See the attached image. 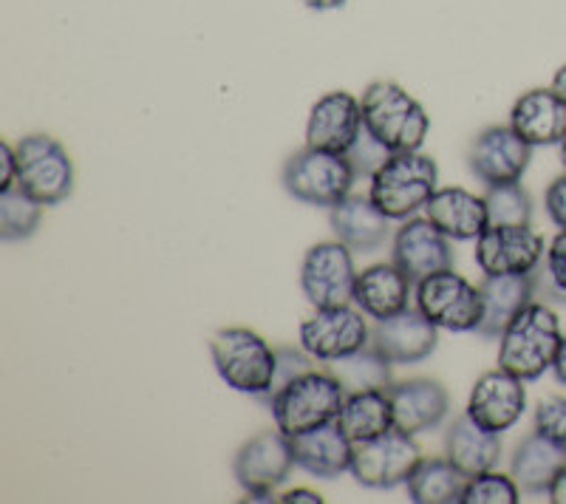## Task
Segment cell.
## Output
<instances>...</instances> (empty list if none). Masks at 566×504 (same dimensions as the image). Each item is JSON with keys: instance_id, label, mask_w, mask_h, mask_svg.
<instances>
[{"instance_id": "obj_1", "label": "cell", "mask_w": 566, "mask_h": 504, "mask_svg": "<svg viewBox=\"0 0 566 504\" xmlns=\"http://www.w3.org/2000/svg\"><path fill=\"white\" fill-rule=\"evenodd\" d=\"M560 340L558 315L547 301H533L504 326L499 337V366L524 382L541 380L553 369Z\"/></svg>"}, {"instance_id": "obj_2", "label": "cell", "mask_w": 566, "mask_h": 504, "mask_svg": "<svg viewBox=\"0 0 566 504\" xmlns=\"http://www.w3.org/2000/svg\"><path fill=\"white\" fill-rule=\"evenodd\" d=\"M363 125L388 154H413L422 150L431 117L428 111L394 80H374L363 91Z\"/></svg>"}, {"instance_id": "obj_3", "label": "cell", "mask_w": 566, "mask_h": 504, "mask_svg": "<svg viewBox=\"0 0 566 504\" xmlns=\"http://www.w3.org/2000/svg\"><path fill=\"white\" fill-rule=\"evenodd\" d=\"M343 400H346V391L332 371L310 369L277 388L266 406H270L277 431L297 437L303 431L335 422L340 417Z\"/></svg>"}, {"instance_id": "obj_4", "label": "cell", "mask_w": 566, "mask_h": 504, "mask_svg": "<svg viewBox=\"0 0 566 504\" xmlns=\"http://www.w3.org/2000/svg\"><path fill=\"white\" fill-rule=\"evenodd\" d=\"M368 196L391 221H406L424 210L428 199L439 190L437 159L413 154H391L371 176Z\"/></svg>"}, {"instance_id": "obj_5", "label": "cell", "mask_w": 566, "mask_h": 504, "mask_svg": "<svg viewBox=\"0 0 566 504\" xmlns=\"http://www.w3.org/2000/svg\"><path fill=\"white\" fill-rule=\"evenodd\" d=\"M210 355L221 380L241 395L266 397L277 371V349L247 326H227L210 337Z\"/></svg>"}, {"instance_id": "obj_6", "label": "cell", "mask_w": 566, "mask_h": 504, "mask_svg": "<svg viewBox=\"0 0 566 504\" xmlns=\"http://www.w3.org/2000/svg\"><path fill=\"white\" fill-rule=\"evenodd\" d=\"M352 162L346 154H332V150L306 148L292 154L283 165L281 181L292 199L312 204V208H335L354 188Z\"/></svg>"}, {"instance_id": "obj_7", "label": "cell", "mask_w": 566, "mask_h": 504, "mask_svg": "<svg viewBox=\"0 0 566 504\" xmlns=\"http://www.w3.org/2000/svg\"><path fill=\"white\" fill-rule=\"evenodd\" d=\"M18 188L27 190L43 208H57L74 190V162L69 150L49 134H29L14 145Z\"/></svg>"}, {"instance_id": "obj_8", "label": "cell", "mask_w": 566, "mask_h": 504, "mask_svg": "<svg viewBox=\"0 0 566 504\" xmlns=\"http://www.w3.org/2000/svg\"><path fill=\"white\" fill-rule=\"evenodd\" d=\"M413 301H417V309L433 326L444 332H457V335L476 332L484 317L482 290L470 284L464 275L453 272V266L433 272L419 284H413Z\"/></svg>"}, {"instance_id": "obj_9", "label": "cell", "mask_w": 566, "mask_h": 504, "mask_svg": "<svg viewBox=\"0 0 566 504\" xmlns=\"http://www.w3.org/2000/svg\"><path fill=\"white\" fill-rule=\"evenodd\" d=\"M295 465L290 437L275 428V431L255 433L239 448L232 462V476L244 491V502H272Z\"/></svg>"}, {"instance_id": "obj_10", "label": "cell", "mask_w": 566, "mask_h": 504, "mask_svg": "<svg viewBox=\"0 0 566 504\" xmlns=\"http://www.w3.org/2000/svg\"><path fill=\"white\" fill-rule=\"evenodd\" d=\"M422 460V451L411 433L391 428L374 440L354 445L352 476L368 491H391L397 485H408Z\"/></svg>"}, {"instance_id": "obj_11", "label": "cell", "mask_w": 566, "mask_h": 504, "mask_svg": "<svg viewBox=\"0 0 566 504\" xmlns=\"http://www.w3.org/2000/svg\"><path fill=\"white\" fill-rule=\"evenodd\" d=\"M354 284V250H348L343 241H321L306 250L301 264V290L315 309L352 304Z\"/></svg>"}, {"instance_id": "obj_12", "label": "cell", "mask_w": 566, "mask_h": 504, "mask_svg": "<svg viewBox=\"0 0 566 504\" xmlns=\"http://www.w3.org/2000/svg\"><path fill=\"white\" fill-rule=\"evenodd\" d=\"M544 252V235L533 224H490L476 239L473 255L484 275H530Z\"/></svg>"}, {"instance_id": "obj_13", "label": "cell", "mask_w": 566, "mask_h": 504, "mask_svg": "<svg viewBox=\"0 0 566 504\" xmlns=\"http://www.w3.org/2000/svg\"><path fill=\"white\" fill-rule=\"evenodd\" d=\"M368 343H371V329L366 315L352 304L315 309V315L301 324V349L321 363L354 355Z\"/></svg>"}, {"instance_id": "obj_14", "label": "cell", "mask_w": 566, "mask_h": 504, "mask_svg": "<svg viewBox=\"0 0 566 504\" xmlns=\"http://www.w3.org/2000/svg\"><path fill=\"white\" fill-rule=\"evenodd\" d=\"M533 162V145L524 143L510 125H490L470 143L468 168L484 188L522 181Z\"/></svg>"}, {"instance_id": "obj_15", "label": "cell", "mask_w": 566, "mask_h": 504, "mask_svg": "<svg viewBox=\"0 0 566 504\" xmlns=\"http://www.w3.org/2000/svg\"><path fill=\"white\" fill-rule=\"evenodd\" d=\"M391 261L406 272L413 284H419L433 272L451 270L457 264V252H453V241L428 216L424 219L411 216L394 233Z\"/></svg>"}, {"instance_id": "obj_16", "label": "cell", "mask_w": 566, "mask_h": 504, "mask_svg": "<svg viewBox=\"0 0 566 504\" xmlns=\"http://www.w3.org/2000/svg\"><path fill=\"white\" fill-rule=\"evenodd\" d=\"M468 417L493 433H504L522 420L527 411V388L522 377L510 375L507 369L484 371L476 380L468 400Z\"/></svg>"}, {"instance_id": "obj_17", "label": "cell", "mask_w": 566, "mask_h": 504, "mask_svg": "<svg viewBox=\"0 0 566 504\" xmlns=\"http://www.w3.org/2000/svg\"><path fill=\"white\" fill-rule=\"evenodd\" d=\"M363 105L348 91H328L312 105L306 145L332 154H348L363 134Z\"/></svg>"}, {"instance_id": "obj_18", "label": "cell", "mask_w": 566, "mask_h": 504, "mask_svg": "<svg viewBox=\"0 0 566 504\" xmlns=\"http://www.w3.org/2000/svg\"><path fill=\"white\" fill-rule=\"evenodd\" d=\"M371 346L394 366H413L437 351L439 326H433L419 309H402L386 321H374Z\"/></svg>"}, {"instance_id": "obj_19", "label": "cell", "mask_w": 566, "mask_h": 504, "mask_svg": "<svg viewBox=\"0 0 566 504\" xmlns=\"http://www.w3.org/2000/svg\"><path fill=\"white\" fill-rule=\"evenodd\" d=\"M388 400H391L394 428L411 433V437L439 428L451 411V397L442 382L428 380V377L391 382Z\"/></svg>"}, {"instance_id": "obj_20", "label": "cell", "mask_w": 566, "mask_h": 504, "mask_svg": "<svg viewBox=\"0 0 566 504\" xmlns=\"http://www.w3.org/2000/svg\"><path fill=\"white\" fill-rule=\"evenodd\" d=\"M510 128L533 148L560 145L566 136V103L553 85L524 91L510 108Z\"/></svg>"}, {"instance_id": "obj_21", "label": "cell", "mask_w": 566, "mask_h": 504, "mask_svg": "<svg viewBox=\"0 0 566 504\" xmlns=\"http://www.w3.org/2000/svg\"><path fill=\"white\" fill-rule=\"evenodd\" d=\"M328 224L337 241L354 252H377L391 241V219L371 201V196H346L328 210Z\"/></svg>"}, {"instance_id": "obj_22", "label": "cell", "mask_w": 566, "mask_h": 504, "mask_svg": "<svg viewBox=\"0 0 566 504\" xmlns=\"http://www.w3.org/2000/svg\"><path fill=\"white\" fill-rule=\"evenodd\" d=\"M290 442L301 471L312 473L317 479H337L343 473H352L354 442L337 426V420L290 437Z\"/></svg>"}, {"instance_id": "obj_23", "label": "cell", "mask_w": 566, "mask_h": 504, "mask_svg": "<svg viewBox=\"0 0 566 504\" xmlns=\"http://www.w3.org/2000/svg\"><path fill=\"white\" fill-rule=\"evenodd\" d=\"M413 297V281L397 264H374L357 272L352 304L374 321H386L397 312L408 309Z\"/></svg>"}, {"instance_id": "obj_24", "label": "cell", "mask_w": 566, "mask_h": 504, "mask_svg": "<svg viewBox=\"0 0 566 504\" xmlns=\"http://www.w3.org/2000/svg\"><path fill=\"white\" fill-rule=\"evenodd\" d=\"M424 216L451 241H476L490 227L484 196L464 188H439L424 204Z\"/></svg>"}, {"instance_id": "obj_25", "label": "cell", "mask_w": 566, "mask_h": 504, "mask_svg": "<svg viewBox=\"0 0 566 504\" xmlns=\"http://www.w3.org/2000/svg\"><path fill=\"white\" fill-rule=\"evenodd\" d=\"M479 290H482L484 317L476 335L484 340H499L504 326L535 301V275L533 272L530 275H484Z\"/></svg>"}, {"instance_id": "obj_26", "label": "cell", "mask_w": 566, "mask_h": 504, "mask_svg": "<svg viewBox=\"0 0 566 504\" xmlns=\"http://www.w3.org/2000/svg\"><path fill=\"white\" fill-rule=\"evenodd\" d=\"M444 456L464 476L493 471L499 460H502V433L488 431V428L470 420L468 411H464L444 431Z\"/></svg>"}, {"instance_id": "obj_27", "label": "cell", "mask_w": 566, "mask_h": 504, "mask_svg": "<svg viewBox=\"0 0 566 504\" xmlns=\"http://www.w3.org/2000/svg\"><path fill=\"white\" fill-rule=\"evenodd\" d=\"M564 465L566 451H560L555 442L533 431L515 445L513 460H510V476L515 479V485L522 487V493H527V496H544L553 485L555 473Z\"/></svg>"}, {"instance_id": "obj_28", "label": "cell", "mask_w": 566, "mask_h": 504, "mask_svg": "<svg viewBox=\"0 0 566 504\" xmlns=\"http://www.w3.org/2000/svg\"><path fill=\"white\" fill-rule=\"evenodd\" d=\"M468 479L448 456H431L408 479V498L417 504H462Z\"/></svg>"}, {"instance_id": "obj_29", "label": "cell", "mask_w": 566, "mask_h": 504, "mask_svg": "<svg viewBox=\"0 0 566 504\" xmlns=\"http://www.w3.org/2000/svg\"><path fill=\"white\" fill-rule=\"evenodd\" d=\"M337 426L346 431L348 440L357 442L374 440L380 433L394 428V411L388 391H360V395H346L337 417Z\"/></svg>"}, {"instance_id": "obj_30", "label": "cell", "mask_w": 566, "mask_h": 504, "mask_svg": "<svg viewBox=\"0 0 566 504\" xmlns=\"http://www.w3.org/2000/svg\"><path fill=\"white\" fill-rule=\"evenodd\" d=\"M394 363L386 355L374 349L371 343L363 346L354 355L340 357V360H328L326 369L337 377L346 395H360V391H388L394 382L391 375Z\"/></svg>"}, {"instance_id": "obj_31", "label": "cell", "mask_w": 566, "mask_h": 504, "mask_svg": "<svg viewBox=\"0 0 566 504\" xmlns=\"http://www.w3.org/2000/svg\"><path fill=\"white\" fill-rule=\"evenodd\" d=\"M43 219V204L27 193L23 188L0 190V239L23 241L38 233Z\"/></svg>"}, {"instance_id": "obj_32", "label": "cell", "mask_w": 566, "mask_h": 504, "mask_svg": "<svg viewBox=\"0 0 566 504\" xmlns=\"http://www.w3.org/2000/svg\"><path fill=\"white\" fill-rule=\"evenodd\" d=\"M484 201H488L490 224H530L533 221V196L522 181L488 188Z\"/></svg>"}, {"instance_id": "obj_33", "label": "cell", "mask_w": 566, "mask_h": 504, "mask_svg": "<svg viewBox=\"0 0 566 504\" xmlns=\"http://www.w3.org/2000/svg\"><path fill=\"white\" fill-rule=\"evenodd\" d=\"M535 275V297H544L549 304L566 306V230H558L549 241L544 261H541Z\"/></svg>"}, {"instance_id": "obj_34", "label": "cell", "mask_w": 566, "mask_h": 504, "mask_svg": "<svg viewBox=\"0 0 566 504\" xmlns=\"http://www.w3.org/2000/svg\"><path fill=\"white\" fill-rule=\"evenodd\" d=\"M522 502V487L515 485L513 476H504L493 471L476 473L468 479L462 504H518Z\"/></svg>"}, {"instance_id": "obj_35", "label": "cell", "mask_w": 566, "mask_h": 504, "mask_svg": "<svg viewBox=\"0 0 566 504\" xmlns=\"http://www.w3.org/2000/svg\"><path fill=\"white\" fill-rule=\"evenodd\" d=\"M535 431L566 451V397H547L535 408Z\"/></svg>"}, {"instance_id": "obj_36", "label": "cell", "mask_w": 566, "mask_h": 504, "mask_svg": "<svg viewBox=\"0 0 566 504\" xmlns=\"http://www.w3.org/2000/svg\"><path fill=\"white\" fill-rule=\"evenodd\" d=\"M348 162H352V168H354V174L357 176H366V179H371L374 174H377V170H380V165L386 162L388 156V150L382 148L380 143H377V139H374L371 134H368L366 128H363V134H360V139H357V143H354V148L348 150Z\"/></svg>"}, {"instance_id": "obj_37", "label": "cell", "mask_w": 566, "mask_h": 504, "mask_svg": "<svg viewBox=\"0 0 566 504\" xmlns=\"http://www.w3.org/2000/svg\"><path fill=\"white\" fill-rule=\"evenodd\" d=\"M315 357L310 355L306 349H290V346H283V349H277V371H275V380H272V388L270 395L261 397V400H270L272 395H275L277 388L286 386V382L292 380V377L303 375V371L315 369Z\"/></svg>"}, {"instance_id": "obj_38", "label": "cell", "mask_w": 566, "mask_h": 504, "mask_svg": "<svg viewBox=\"0 0 566 504\" xmlns=\"http://www.w3.org/2000/svg\"><path fill=\"white\" fill-rule=\"evenodd\" d=\"M544 208H547L549 221H553L558 230H566V174L558 176L544 193Z\"/></svg>"}, {"instance_id": "obj_39", "label": "cell", "mask_w": 566, "mask_h": 504, "mask_svg": "<svg viewBox=\"0 0 566 504\" xmlns=\"http://www.w3.org/2000/svg\"><path fill=\"white\" fill-rule=\"evenodd\" d=\"M18 185V154L14 145L0 143V190L14 188Z\"/></svg>"}, {"instance_id": "obj_40", "label": "cell", "mask_w": 566, "mask_h": 504, "mask_svg": "<svg viewBox=\"0 0 566 504\" xmlns=\"http://www.w3.org/2000/svg\"><path fill=\"white\" fill-rule=\"evenodd\" d=\"M275 502L281 504H323V496L315 491H306V487H295V491H286L283 496H277Z\"/></svg>"}, {"instance_id": "obj_41", "label": "cell", "mask_w": 566, "mask_h": 504, "mask_svg": "<svg viewBox=\"0 0 566 504\" xmlns=\"http://www.w3.org/2000/svg\"><path fill=\"white\" fill-rule=\"evenodd\" d=\"M547 498L553 504H566V465L555 473L553 485H549V491H547Z\"/></svg>"}, {"instance_id": "obj_42", "label": "cell", "mask_w": 566, "mask_h": 504, "mask_svg": "<svg viewBox=\"0 0 566 504\" xmlns=\"http://www.w3.org/2000/svg\"><path fill=\"white\" fill-rule=\"evenodd\" d=\"M553 375H555V380L560 382V386H566V335H564V340H560V349H558V355H555V363H553Z\"/></svg>"}, {"instance_id": "obj_43", "label": "cell", "mask_w": 566, "mask_h": 504, "mask_svg": "<svg viewBox=\"0 0 566 504\" xmlns=\"http://www.w3.org/2000/svg\"><path fill=\"white\" fill-rule=\"evenodd\" d=\"M306 9H315V12H332V9L346 7V0H301Z\"/></svg>"}, {"instance_id": "obj_44", "label": "cell", "mask_w": 566, "mask_h": 504, "mask_svg": "<svg viewBox=\"0 0 566 504\" xmlns=\"http://www.w3.org/2000/svg\"><path fill=\"white\" fill-rule=\"evenodd\" d=\"M553 91H558V97L566 103V63L560 65L558 72H555V77H553Z\"/></svg>"}, {"instance_id": "obj_45", "label": "cell", "mask_w": 566, "mask_h": 504, "mask_svg": "<svg viewBox=\"0 0 566 504\" xmlns=\"http://www.w3.org/2000/svg\"><path fill=\"white\" fill-rule=\"evenodd\" d=\"M560 165H564V170H566V136L560 139Z\"/></svg>"}]
</instances>
